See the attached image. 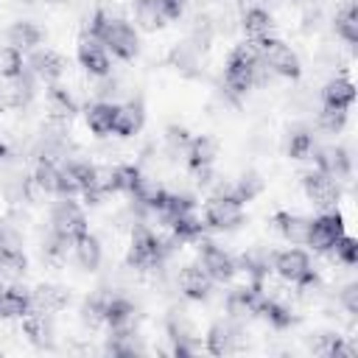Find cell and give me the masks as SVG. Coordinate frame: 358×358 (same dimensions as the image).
I'll return each instance as SVG.
<instances>
[{
  "mask_svg": "<svg viewBox=\"0 0 358 358\" xmlns=\"http://www.w3.org/2000/svg\"><path fill=\"white\" fill-rule=\"evenodd\" d=\"M176 282H179V288H182V294L187 299H207L210 296V285H213L210 274L201 266H185L179 271V280Z\"/></svg>",
  "mask_w": 358,
  "mask_h": 358,
  "instance_id": "obj_20",
  "label": "cell"
},
{
  "mask_svg": "<svg viewBox=\"0 0 358 358\" xmlns=\"http://www.w3.org/2000/svg\"><path fill=\"white\" fill-rule=\"evenodd\" d=\"M6 154H8V148H6V143H3V140H0V159H3V157H6Z\"/></svg>",
  "mask_w": 358,
  "mask_h": 358,
  "instance_id": "obj_51",
  "label": "cell"
},
{
  "mask_svg": "<svg viewBox=\"0 0 358 358\" xmlns=\"http://www.w3.org/2000/svg\"><path fill=\"white\" fill-rule=\"evenodd\" d=\"M255 50L260 53L263 64L274 73V76H282V78H296L299 76V56L280 39L268 36V39H260V42H252Z\"/></svg>",
  "mask_w": 358,
  "mask_h": 358,
  "instance_id": "obj_5",
  "label": "cell"
},
{
  "mask_svg": "<svg viewBox=\"0 0 358 358\" xmlns=\"http://www.w3.org/2000/svg\"><path fill=\"white\" fill-rule=\"evenodd\" d=\"M263 302V294H260V285H249V288H235L229 296H227V313L229 319L241 322L246 316H255L257 308Z\"/></svg>",
  "mask_w": 358,
  "mask_h": 358,
  "instance_id": "obj_16",
  "label": "cell"
},
{
  "mask_svg": "<svg viewBox=\"0 0 358 358\" xmlns=\"http://www.w3.org/2000/svg\"><path fill=\"white\" fill-rule=\"evenodd\" d=\"M305 185V196L310 199V204H316L319 210H333L338 196H341V187H338V179L322 173V171H313V173H305L302 179Z\"/></svg>",
  "mask_w": 358,
  "mask_h": 358,
  "instance_id": "obj_10",
  "label": "cell"
},
{
  "mask_svg": "<svg viewBox=\"0 0 358 358\" xmlns=\"http://www.w3.org/2000/svg\"><path fill=\"white\" fill-rule=\"evenodd\" d=\"M274 73L263 64L260 53L255 50V45H238L229 59H227V70H224V81H227V90L232 92H246L249 87L255 84H266Z\"/></svg>",
  "mask_w": 358,
  "mask_h": 358,
  "instance_id": "obj_2",
  "label": "cell"
},
{
  "mask_svg": "<svg viewBox=\"0 0 358 358\" xmlns=\"http://www.w3.org/2000/svg\"><path fill=\"white\" fill-rule=\"evenodd\" d=\"M115 112H117V103L112 101H95L90 109H87V126L95 131V134H112L115 131Z\"/></svg>",
  "mask_w": 358,
  "mask_h": 358,
  "instance_id": "obj_27",
  "label": "cell"
},
{
  "mask_svg": "<svg viewBox=\"0 0 358 358\" xmlns=\"http://www.w3.org/2000/svg\"><path fill=\"white\" fill-rule=\"evenodd\" d=\"M31 310V291L25 288H6L0 291V319H22Z\"/></svg>",
  "mask_w": 358,
  "mask_h": 358,
  "instance_id": "obj_21",
  "label": "cell"
},
{
  "mask_svg": "<svg viewBox=\"0 0 358 358\" xmlns=\"http://www.w3.org/2000/svg\"><path fill=\"white\" fill-rule=\"evenodd\" d=\"M103 322L109 324V330H120V327H134V305L123 296H109L106 299V310H103Z\"/></svg>",
  "mask_w": 358,
  "mask_h": 358,
  "instance_id": "obj_30",
  "label": "cell"
},
{
  "mask_svg": "<svg viewBox=\"0 0 358 358\" xmlns=\"http://www.w3.org/2000/svg\"><path fill=\"white\" fill-rule=\"evenodd\" d=\"M95 179V165L90 162H67L64 168H59V190L62 196H76L92 187Z\"/></svg>",
  "mask_w": 358,
  "mask_h": 358,
  "instance_id": "obj_12",
  "label": "cell"
},
{
  "mask_svg": "<svg viewBox=\"0 0 358 358\" xmlns=\"http://www.w3.org/2000/svg\"><path fill=\"white\" fill-rule=\"evenodd\" d=\"M313 151V137L305 131V129H294L291 137H288V157L294 159H308Z\"/></svg>",
  "mask_w": 358,
  "mask_h": 358,
  "instance_id": "obj_42",
  "label": "cell"
},
{
  "mask_svg": "<svg viewBox=\"0 0 358 358\" xmlns=\"http://www.w3.org/2000/svg\"><path fill=\"white\" fill-rule=\"evenodd\" d=\"M25 67H22V53L17 48H0V78H14L20 76Z\"/></svg>",
  "mask_w": 358,
  "mask_h": 358,
  "instance_id": "obj_44",
  "label": "cell"
},
{
  "mask_svg": "<svg viewBox=\"0 0 358 358\" xmlns=\"http://www.w3.org/2000/svg\"><path fill=\"white\" fill-rule=\"evenodd\" d=\"M274 224L280 229V235L291 243H305L308 241V232H310V218L305 215H296V213H277L274 215Z\"/></svg>",
  "mask_w": 358,
  "mask_h": 358,
  "instance_id": "obj_26",
  "label": "cell"
},
{
  "mask_svg": "<svg viewBox=\"0 0 358 358\" xmlns=\"http://www.w3.org/2000/svg\"><path fill=\"white\" fill-rule=\"evenodd\" d=\"M78 62L81 67L90 73V76H98V78H106L109 76V56H106V48L92 39V36H84L78 42Z\"/></svg>",
  "mask_w": 358,
  "mask_h": 358,
  "instance_id": "obj_14",
  "label": "cell"
},
{
  "mask_svg": "<svg viewBox=\"0 0 358 358\" xmlns=\"http://www.w3.org/2000/svg\"><path fill=\"white\" fill-rule=\"evenodd\" d=\"M338 299H341L344 310L355 316V313H358V282H350V285H344V288H341V294H338Z\"/></svg>",
  "mask_w": 358,
  "mask_h": 358,
  "instance_id": "obj_49",
  "label": "cell"
},
{
  "mask_svg": "<svg viewBox=\"0 0 358 358\" xmlns=\"http://www.w3.org/2000/svg\"><path fill=\"white\" fill-rule=\"evenodd\" d=\"M140 176H143L140 168H134V165H117L115 168V190H123V193L131 196V190H134V185H137Z\"/></svg>",
  "mask_w": 358,
  "mask_h": 358,
  "instance_id": "obj_45",
  "label": "cell"
},
{
  "mask_svg": "<svg viewBox=\"0 0 358 358\" xmlns=\"http://www.w3.org/2000/svg\"><path fill=\"white\" fill-rule=\"evenodd\" d=\"M28 268L22 249H0V280H20Z\"/></svg>",
  "mask_w": 358,
  "mask_h": 358,
  "instance_id": "obj_35",
  "label": "cell"
},
{
  "mask_svg": "<svg viewBox=\"0 0 358 358\" xmlns=\"http://www.w3.org/2000/svg\"><path fill=\"white\" fill-rule=\"evenodd\" d=\"M70 252H73V241L64 238V235H59V232H53V229H50V235L42 241V255L50 257V260H64Z\"/></svg>",
  "mask_w": 358,
  "mask_h": 358,
  "instance_id": "obj_40",
  "label": "cell"
},
{
  "mask_svg": "<svg viewBox=\"0 0 358 358\" xmlns=\"http://www.w3.org/2000/svg\"><path fill=\"white\" fill-rule=\"evenodd\" d=\"M134 20L143 31H159L165 25L159 0H134Z\"/></svg>",
  "mask_w": 358,
  "mask_h": 358,
  "instance_id": "obj_34",
  "label": "cell"
},
{
  "mask_svg": "<svg viewBox=\"0 0 358 358\" xmlns=\"http://www.w3.org/2000/svg\"><path fill=\"white\" fill-rule=\"evenodd\" d=\"M168 255V243L157 238L151 229L137 227L129 246V266L131 268H159V263Z\"/></svg>",
  "mask_w": 358,
  "mask_h": 358,
  "instance_id": "obj_3",
  "label": "cell"
},
{
  "mask_svg": "<svg viewBox=\"0 0 358 358\" xmlns=\"http://www.w3.org/2000/svg\"><path fill=\"white\" fill-rule=\"evenodd\" d=\"M159 6H162L165 20H179L182 11H185V6H187V0H159Z\"/></svg>",
  "mask_w": 358,
  "mask_h": 358,
  "instance_id": "obj_50",
  "label": "cell"
},
{
  "mask_svg": "<svg viewBox=\"0 0 358 358\" xmlns=\"http://www.w3.org/2000/svg\"><path fill=\"white\" fill-rule=\"evenodd\" d=\"M73 255H76L78 266L87 268V271H95V268L101 266V257H103L98 238L90 235V232H84V235H78V238L73 241Z\"/></svg>",
  "mask_w": 358,
  "mask_h": 358,
  "instance_id": "obj_28",
  "label": "cell"
},
{
  "mask_svg": "<svg viewBox=\"0 0 358 358\" xmlns=\"http://www.w3.org/2000/svg\"><path fill=\"white\" fill-rule=\"evenodd\" d=\"M330 252H333V257H336L338 263H344V266H355V263H358V241L350 238V235H341V238L330 246Z\"/></svg>",
  "mask_w": 358,
  "mask_h": 358,
  "instance_id": "obj_43",
  "label": "cell"
},
{
  "mask_svg": "<svg viewBox=\"0 0 358 358\" xmlns=\"http://www.w3.org/2000/svg\"><path fill=\"white\" fill-rule=\"evenodd\" d=\"M271 268L291 285L296 288H310L316 285V271L310 268V260L302 249H285V252H277L274 260H271Z\"/></svg>",
  "mask_w": 358,
  "mask_h": 358,
  "instance_id": "obj_4",
  "label": "cell"
},
{
  "mask_svg": "<svg viewBox=\"0 0 358 358\" xmlns=\"http://www.w3.org/2000/svg\"><path fill=\"white\" fill-rule=\"evenodd\" d=\"M322 101H324V106H330V109H350L352 101H355V87H352V81H350V78H333V81H327L324 90H322Z\"/></svg>",
  "mask_w": 358,
  "mask_h": 358,
  "instance_id": "obj_24",
  "label": "cell"
},
{
  "mask_svg": "<svg viewBox=\"0 0 358 358\" xmlns=\"http://www.w3.org/2000/svg\"><path fill=\"white\" fill-rule=\"evenodd\" d=\"M70 302V294L67 288L62 285H53V282H42L31 291V310H42V313H56L62 308H67Z\"/></svg>",
  "mask_w": 358,
  "mask_h": 358,
  "instance_id": "obj_18",
  "label": "cell"
},
{
  "mask_svg": "<svg viewBox=\"0 0 358 358\" xmlns=\"http://www.w3.org/2000/svg\"><path fill=\"white\" fill-rule=\"evenodd\" d=\"M168 227L173 229V235H176L179 241H196V238H201V232H204V224H201V218H199L193 210L176 215Z\"/></svg>",
  "mask_w": 358,
  "mask_h": 358,
  "instance_id": "obj_36",
  "label": "cell"
},
{
  "mask_svg": "<svg viewBox=\"0 0 358 358\" xmlns=\"http://www.w3.org/2000/svg\"><path fill=\"white\" fill-rule=\"evenodd\" d=\"M260 190H263V176H260L257 171H246V173L235 182L232 196H235L238 201H252L255 196H260Z\"/></svg>",
  "mask_w": 358,
  "mask_h": 358,
  "instance_id": "obj_38",
  "label": "cell"
},
{
  "mask_svg": "<svg viewBox=\"0 0 358 358\" xmlns=\"http://www.w3.org/2000/svg\"><path fill=\"white\" fill-rule=\"evenodd\" d=\"M199 59H201V48H199L193 39H185V42L173 45V48H171V53H168L171 67H173V70H179V73H185V76H193V73H196Z\"/></svg>",
  "mask_w": 358,
  "mask_h": 358,
  "instance_id": "obj_22",
  "label": "cell"
},
{
  "mask_svg": "<svg viewBox=\"0 0 358 358\" xmlns=\"http://www.w3.org/2000/svg\"><path fill=\"white\" fill-rule=\"evenodd\" d=\"M48 3H64V0H48Z\"/></svg>",
  "mask_w": 358,
  "mask_h": 358,
  "instance_id": "obj_52",
  "label": "cell"
},
{
  "mask_svg": "<svg viewBox=\"0 0 358 358\" xmlns=\"http://www.w3.org/2000/svg\"><path fill=\"white\" fill-rule=\"evenodd\" d=\"M243 347V330L235 319H221L207 330V352L213 355H229Z\"/></svg>",
  "mask_w": 358,
  "mask_h": 358,
  "instance_id": "obj_9",
  "label": "cell"
},
{
  "mask_svg": "<svg viewBox=\"0 0 358 358\" xmlns=\"http://www.w3.org/2000/svg\"><path fill=\"white\" fill-rule=\"evenodd\" d=\"M344 235V218L336 210H324L319 218L310 221V232H308V246L316 252H330V246Z\"/></svg>",
  "mask_w": 358,
  "mask_h": 358,
  "instance_id": "obj_8",
  "label": "cell"
},
{
  "mask_svg": "<svg viewBox=\"0 0 358 358\" xmlns=\"http://www.w3.org/2000/svg\"><path fill=\"white\" fill-rule=\"evenodd\" d=\"M50 229L76 241L78 235L87 232V218H84V210L73 201V196H62V201L53 204L50 210Z\"/></svg>",
  "mask_w": 358,
  "mask_h": 358,
  "instance_id": "obj_7",
  "label": "cell"
},
{
  "mask_svg": "<svg viewBox=\"0 0 358 358\" xmlns=\"http://www.w3.org/2000/svg\"><path fill=\"white\" fill-rule=\"evenodd\" d=\"M106 299H109V296H101V294L87 296L84 305H81V322L90 324V327L101 324V322H103V310H106Z\"/></svg>",
  "mask_w": 358,
  "mask_h": 358,
  "instance_id": "obj_41",
  "label": "cell"
},
{
  "mask_svg": "<svg viewBox=\"0 0 358 358\" xmlns=\"http://www.w3.org/2000/svg\"><path fill=\"white\" fill-rule=\"evenodd\" d=\"M25 3H34V0H25Z\"/></svg>",
  "mask_w": 358,
  "mask_h": 358,
  "instance_id": "obj_53",
  "label": "cell"
},
{
  "mask_svg": "<svg viewBox=\"0 0 358 358\" xmlns=\"http://www.w3.org/2000/svg\"><path fill=\"white\" fill-rule=\"evenodd\" d=\"M28 67H31V73H34L36 78H42L45 84H56V81L64 76L67 62H64V56H59L56 50H36V53L28 59Z\"/></svg>",
  "mask_w": 358,
  "mask_h": 358,
  "instance_id": "obj_15",
  "label": "cell"
},
{
  "mask_svg": "<svg viewBox=\"0 0 358 358\" xmlns=\"http://www.w3.org/2000/svg\"><path fill=\"white\" fill-rule=\"evenodd\" d=\"M185 151H187V165L193 171H201V168L213 165V159L218 154V143L207 134H199V137H190V145Z\"/></svg>",
  "mask_w": 358,
  "mask_h": 358,
  "instance_id": "obj_23",
  "label": "cell"
},
{
  "mask_svg": "<svg viewBox=\"0 0 358 358\" xmlns=\"http://www.w3.org/2000/svg\"><path fill=\"white\" fill-rule=\"evenodd\" d=\"M22 235L11 221H0V249H20Z\"/></svg>",
  "mask_w": 358,
  "mask_h": 358,
  "instance_id": "obj_47",
  "label": "cell"
},
{
  "mask_svg": "<svg viewBox=\"0 0 358 358\" xmlns=\"http://www.w3.org/2000/svg\"><path fill=\"white\" fill-rule=\"evenodd\" d=\"M350 168H352V162H350L347 148L324 145V148L316 151V171H322V173H327L333 179H344V176H350Z\"/></svg>",
  "mask_w": 358,
  "mask_h": 358,
  "instance_id": "obj_17",
  "label": "cell"
},
{
  "mask_svg": "<svg viewBox=\"0 0 358 358\" xmlns=\"http://www.w3.org/2000/svg\"><path fill=\"white\" fill-rule=\"evenodd\" d=\"M199 266L210 274V280H215V282H227V280H232V274H235V260H232V255H227L218 243H213V241H201V246H199Z\"/></svg>",
  "mask_w": 358,
  "mask_h": 358,
  "instance_id": "obj_11",
  "label": "cell"
},
{
  "mask_svg": "<svg viewBox=\"0 0 358 358\" xmlns=\"http://www.w3.org/2000/svg\"><path fill=\"white\" fill-rule=\"evenodd\" d=\"M336 34L347 45H355L358 42V8H355V3H350L347 8H341L336 14Z\"/></svg>",
  "mask_w": 358,
  "mask_h": 358,
  "instance_id": "obj_37",
  "label": "cell"
},
{
  "mask_svg": "<svg viewBox=\"0 0 358 358\" xmlns=\"http://www.w3.org/2000/svg\"><path fill=\"white\" fill-rule=\"evenodd\" d=\"M243 31L252 42H260V39H268L271 31H274V20L266 8H249L243 14Z\"/></svg>",
  "mask_w": 358,
  "mask_h": 358,
  "instance_id": "obj_31",
  "label": "cell"
},
{
  "mask_svg": "<svg viewBox=\"0 0 358 358\" xmlns=\"http://www.w3.org/2000/svg\"><path fill=\"white\" fill-rule=\"evenodd\" d=\"M36 95V87H34V73H20L14 78H8V84L0 90V106H11V109H20V106H28Z\"/></svg>",
  "mask_w": 358,
  "mask_h": 358,
  "instance_id": "obj_13",
  "label": "cell"
},
{
  "mask_svg": "<svg viewBox=\"0 0 358 358\" xmlns=\"http://www.w3.org/2000/svg\"><path fill=\"white\" fill-rule=\"evenodd\" d=\"M344 123H347V109H330V106H324L322 112H319V126L324 129V131H341L344 129Z\"/></svg>",
  "mask_w": 358,
  "mask_h": 358,
  "instance_id": "obj_46",
  "label": "cell"
},
{
  "mask_svg": "<svg viewBox=\"0 0 358 358\" xmlns=\"http://www.w3.org/2000/svg\"><path fill=\"white\" fill-rule=\"evenodd\" d=\"M48 109H50V115L59 123H64V120H70L76 115V101L67 92V87H59V84H50L48 87Z\"/></svg>",
  "mask_w": 358,
  "mask_h": 358,
  "instance_id": "obj_33",
  "label": "cell"
},
{
  "mask_svg": "<svg viewBox=\"0 0 358 358\" xmlns=\"http://www.w3.org/2000/svg\"><path fill=\"white\" fill-rule=\"evenodd\" d=\"M39 42H42V31L28 20H20V22H14L8 28V45L17 48L20 53L22 50H34Z\"/></svg>",
  "mask_w": 358,
  "mask_h": 358,
  "instance_id": "obj_32",
  "label": "cell"
},
{
  "mask_svg": "<svg viewBox=\"0 0 358 358\" xmlns=\"http://www.w3.org/2000/svg\"><path fill=\"white\" fill-rule=\"evenodd\" d=\"M90 36L98 39L106 50H112L117 59H134L137 50H140L137 31L126 20H117L109 11H103V8H98L92 14V20H90Z\"/></svg>",
  "mask_w": 358,
  "mask_h": 358,
  "instance_id": "obj_1",
  "label": "cell"
},
{
  "mask_svg": "<svg viewBox=\"0 0 358 358\" xmlns=\"http://www.w3.org/2000/svg\"><path fill=\"white\" fill-rule=\"evenodd\" d=\"M31 182L48 196V193H56L59 190V168L53 165V162H39L36 165V171H34V176H31Z\"/></svg>",
  "mask_w": 358,
  "mask_h": 358,
  "instance_id": "obj_39",
  "label": "cell"
},
{
  "mask_svg": "<svg viewBox=\"0 0 358 358\" xmlns=\"http://www.w3.org/2000/svg\"><path fill=\"white\" fill-rule=\"evenodd\" d=\"M257 313H260L271 327H277V330H285V327H291V324L296 322V316L291 313V308H288L282 299H277V296H266V294H263V302H260Z\"/></svg>",
  "mask_w": 358,
  "mask_h": 358,
  "instance_id": "obj_29",
  "label": "cell"
},
{
  "mask_svg": "<svg viewBox=\"0 0 358 358\" xmlns=\"http://www.w3.org/2000/svg\"><path fill=\"white\" fill-rule=\"evenodd\" d=\"M22 330L25 336L31 338V344L36 347H53V322H50V313H42V310H28L22 316Z\"/></svg>",
  "mask_w": 358,
  "mask_h": 358,
  "instance_id": "obj_19",
  "label": "cell"
},
{
  "mask_svg": "<svg viewBox=\"0 0 358 358\" xmlns=\"http://www.w3.org/2000/svg\"><path fill=\"white\" fill-rule=\"evenodd\" d=\"M143 120H145V112L140 103L129 101V103H120L117 112H115V134L120 137H131L143 129Z\"/></svg>",
  "mask_w": 358,
  "mask_h": 358,
  "instance_id": "obj_25",
  "label": "cell"
},
{
  "mask_svg": "<svg viewBox=\"0 0 358 358\" xmlns=\"http://www.w3.org/2000/svg\"><path fill=\"white\" fill-rule=\"evenodd\" d=\"M243 221V201L232 193H215L204 207V227L213 229H235Z\"/></svg>",
  "mask_w": 358,
  "mask_h": 358,
  "instance_id": "obj_6",
  "label": "cell"
},
{
  "mask_svg": "<svg viewBox=\"0 0 358 358\" xmlns=\"http://www.w3.org/2000/svg\"><path fill=\"white\" fill-rule=\"evenodd\" d=\"M165 140H168L171 151H185V148L190 145V134H187V129H182V126H168Z\"/></svg>",
  "mask_w": 358,
  "mask_h": 358,
  "instance_id": "obj_48",
  "label": "cell"
}]
</instances>
